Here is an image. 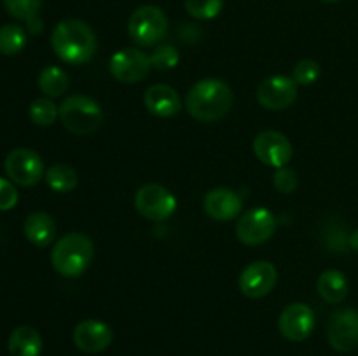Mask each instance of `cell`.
<instances>
[{
    "instance_id": "5",
    "label": "cell",
    "mask_w": 358,
    "mask_h": 356,
    "mask_svg": "<svg viewBox=\"0 0 358 356\" xmlns=\"http://www.w3.org/2000/svg\"><path fill=\"white\" fill-rule=\"evenodd\" d=\"M168 31L166 14L156 6H142L129 16L128 34L135 44L152 47L164 38Z\"/></svg>"
},
{
    "instance_id": "25",
    "label": "cell",
    "mask_w": 358,
    "mask_h": 356,
    "mask_svg": "<svg viewBox=\"0 0 358 356\" xmlns=\"http://www.w3.org/2000/svg\"><path fill=\"white\" fill-rule=\"evenodd\" d=\"M222 7L224 0H185V10L196 20H213Z\"/></svg>"
},
{
    "instance_id": "26",
    "label": "cell",
    "mask_w": 358,
    "mask_h": 356,
    "mask_svg": "<svg viewBox=\"0 0 358 356\" xmlns=\"http://www.w3.org/2000/svg\"><path fill=\"white\" fill-rule=\"evenodd\" d=\"M7 13L13 17L21 21H28L30 17L37 16L42 6V0H3Z\"/></svg>"
},
{
    "instance_id": "14",
    "label": "cell",
    "mask_w": 358,
    "mask_h": 356,
    "mask_svg": "<svg viewBox=\"0 0 358 356\" xmlns=\"http://www.w3.org/2000/svg\"><path fill=\"white\" fill-rule=\"evenodd\" d=\"M254 152L261 163L273 168H283L292 159V143L278 131H262L254 140Z\"/></svg>"
},
{
    "instance_id": "1",
    "label": "cell",
    "mask_w": 358,
    "mask_h": 356,
    "mask_svg": "<svg viewBox=\"0 0 358 356\" xmlns=\"http://www.w3.org/2000/svg\"><path fill=\"white\" fill-rule=\"evenodd\" d=\"M51 45L62 61L69 65H83L96 52V35L86 21L69 17L55 27Z\"/></svg>"
},
{
    "instance_id": "21",
    "label": "cell",
    "mask_w": 358,
    "mask_h": 356,
    "mask_svg": "<svg viewBox=\"0 0 358 356\" xmlns=\"http://www.w3.org/2000/svg\"><path fill=\"white\" fill-rule=\"evenodd\" d=\"M38 87L49 98L63 96L69 89V75L59 66L49 65L38 75Z\"/></svg>"
},
{
    "instance_id": "22",
    "label": "cell",
    "mask_w": 358,
    "mask_h": 356,
    "mask_svg": "<svg viewBox=\"0 0 358 356\" xmlns=\"http://www.w3.org/2000/svg\"><path fill=\"white\" fill-rule=\"evenodd\" d=\"M44 178L49 188L59 192V194L73 191L77 187V181H79L76 170L70 168L69 164H55V166H51L45 171Z\"/></svg>"
},
{
    "instance_id": "19",
    "label": "cell",
    "mask_w": 358,
    "mask_h": 356,
    "mask_svg": "<svg viewBox=\"0 0 358 356\" xmlns=\"http://www.w3.org/2000/svg\"><path fill=\"white\" fill-rule=\"evenodd\" d=\"M7 349L10 356H41L42 339L34 327L21 325L14 328L7 341Z\"/></svg>"
},
{
    "instance_id": "3",
    "label": "cell",
    "mask_w": 358,
    "mask_h": 356,
    "mask_svg": "<svg viewBox=\"0 0 358 356\" xmlns=\"http://www.w3.org/2000/svg\"><path fill=\"white\" fill-rule=\"evenodd\" d=\"M94 244L86 234L70 232L59 237L51 250V264L65 278H77L90 267Z\"/></svg>"
},
{
    "instance_id": "2",
    "label": "cell",
    "mask_w": 358,
    "mask_h": 356,
    "mask_svg": "<svg viewBox=\"0 0 358 356\" xmlns=\"http://www.w3.org/2000/svg\"><path fill=\"white\" fill-rule=\"evenodd\" d=\"M233 107V91L220 79H203L189 89L185 108L199 122H215Z\"/></svg>"
},
{
    "instance_id": "33",
    "label": "cell",
    "mask_w": 358,
    "mask_h": 356,
    "mask_svg": "<svg viewBox=\"0 0 358 356\" xmlns=\"http://www.w3.org/2000/svg\"><path fill=\"white\" fill-rule=\"evenodd\" d=\"M322 2H329V3H332V2H339V0H322Z\"/></svg>"
},
{
    "instance_id": "32",
    "label": "cell",
    "mask_w": 358,
    "mask_h": 356,
    "mask_svg": "<svg viewBox=\"0 0 358 356\" xmlns=\"http://www.w3.org/2000/svg\"><path fill=\"white\" fill-rule=\"evenodd\" d=\"M348 244H350V248H352V250L358 251V229L352 234V236L348 237Z\"/></svg>"
},
{
    "instance_id": "31",
    "label": "cell",
    "mask_w": 358,
    "mask_h": 356,
    "mask_svg": "<svg viewBox=\"0 0 358 356\" xmlns=\"http://www.w3.org/2000/svg\"><path fill=\"white\" fill-rule=\"evenodd\" d=\"M27 28H28V31H30V34L37 35V34H41L42 28H44V24H42L41 17L34 16V17H30V20L27 21Z\"/></svg>"
},
{
    "instance_id": "11",
    "label": "cell",
    "mask_w": 358,
    "mask_h": 356,
    "mask_svg": "<svg viewBox=\"0 0 358 356\" xmlns=\"http://www.w3.org/2000/svg\"><path fill=\"white\" fill-rule=\"evenodd\" d=\"M315 323L317 318L313 309L303 302L289 304L278 318L280 334L292 342H301L310 337L311 332L315 330Z\"/></svg>"
},
{
    "instance_id": "15",
    "label": "cell",
    "mask_w": 358,
    "mask_h": 356,
    "mask_svg": "<svg viewBox=\"0 0 358 356\" xmlns=\"http://www.w3.org/2000/svg\"><path fill=\"white\" fill-rule=\"evenodd\" d=\"M112 328L98 320H84L73 328V344L77 349L87 355H96L105 351L112 344Z\"/></svg>"
},
{
    "instance_id": "7",
    "label": "cell",
    "mask_w": 358,
    "mask_h": 356,
    "mask_svg": "<svg viewBox=\"0 0 358 356\" xmlns=\"http://www.w3.org/2000/svg\"><path fill=\"white\" fill-rule=\"evenodd\" d=\"M3 170L7 177L21 187H31L44 177V164H42L41 156L24 147L14 149L7 154Z\"/></svg>"
},
{
    "instance_id": "12",
    "label": "cell",
    "mask_w": 358,
    "mask_h": 356,
    "mask_svg": "<svg viewBox=\"0 0 358 356\" xmlns=\"http://www.w3.org/2000/svg\"><path fill=\"white\" fill-rule=\"evenodd\" d=\"M278 281V271L271 262L257 260L252 262L250 265L243 269L240 274V285L241 293L248 299H261L266 297Z\"/></svg>"
},
{
    "instance_id": "9",
    "label": "cell",
    "mask_w": 358,
    "mask_h": 356,
    "mask_svg": "<svg viewBox=\"0 0 358 356\" xmlns=\"http://www.w3.org/2000/svg\"><path fill=\"white\" fill-rule=\"evenodd\" d=\"M276 229V218L269 209L254 208L245 213L236 223V236L247 246H257L271 239Z\"/></svg>"
},
{
    "instance_id": "29",
    "label": "cell",
    "mask_w": 358,
    "mask_h": 356,
    "mask_svg": "<svg viewBox=\"0 0 358 356\" xmlns=\"http://www.w3.org/2000/svg\"><path fill=\"white\" fill-rule=\"evenodd\" d=\"M273 181H275V187L278 188L283 194H290V192L296 191L297 187V173L294 170H289V168H278V171L273 177Z\"/></svg>"
},
{
    "instance_id": "4",
    "label": "cell",
    "mask_w": 358,
    "mask_h": 356,
    "mask_svg": "<svg viewBox=\"0 0 358 356\" xmlns=\"http://www.w3.org/2000/svg\"><path fill=\"white\" fill-rule=\"evenodd\" d=\"M59 119L73 135H91L103 122V112L93 98L86 94H72L59 105Z\"/></svg>"
},
{
    "instance_id": "20",
    "label": "cell",
    "mask_w": 358,
    "mask_h": 356,
    "mask_svg": "<svg viewBox=\"0 0 358 356\" xmlns=\"http://www.w3.org/2000/svg\"><path fill=\"white\" fill-rule=\"evenodd\" d=\"M318 295L329 304H339L348 295V279L338 269H327L320 274L317 283Z\"/></svg>"
},
{
    "instance_id": "30",
    "label": "cell",
    "mask_w": 358,
    "mask_h": 356,
    "mask_svg": "<svg viewBox=\"0 0 358 356\" xmlns=\"http://www.w3.org/2000/svg\"><path fill=\"white\" fill-rule=\"evenodd\" d=\"M17 191L9 180L0 177V212L13 209L17 205Z\"/></svg>"
},
{
    "instance_id": "13",
    "label": "cell",
    "mask_w": 358,
    "mask_h": 356,
    "mask_svg": "<svg viewBox=\"0 0 358 356\" xmlns=\"http://www.w3.org/2000/svg\"><path fill=\"white\" fill-rule=\"evenodd\" d=\"M296 98L297 84L290 77L273 75L259 84L257 100L268 110H285L296 101Z\"/></svg>"
},
{
    "instance_id": "18",
    "label": "cell",
    "mask_w": 358,
    "mask_h": 356,
    "mask_svg": "<svg viewBox=\"0 0 358 356\" xmlns=\"http://www.w3.org/2000/svg\"><path fill=\"white\" fill-rule=\"evenodd\" d=\"M24 236L34 246L45 248L55 241L56 236V222L49 213L34 212L24 220Z\"/></svg>"
},
{
    "instance_id": "10",
    "label": "cell",
    "mask_w": 358,
    "mask_h": 356,
    "mask_svg": "<svg viewBox=\"0 0 358 356\" xmlns=\"http://www.w3.org/2000/svg\"><path fill=\"white\" fill-rule=\"evenodd\" d=\"M329 344L339 353H348L358 348V311L346 307L336 311L329 320Z\"/></svg>"
},
{
    "instance_id": "24",
    "label": "cell",
    "mask_w": 358,
    "mask_h": 356,
    "mask_svg": "<svg viewBox=\"0 0 358 356\" xmlns=\"http://www.w3.org/2000/svg\"><path fill=\"white\" fill-rule=\"evenodd\" d=\"M30 119L37 126H51L59 117V107H56L55 101L49 98H37L30 105Z\"/></svg>"
},
{
    "instance_id": "8",
    "label": "cell",
    "mask_w": 358,
    "mask_h": 356,
    "mask_svg": "<svg viewBox=\"0 0 358 356\" xmlns=\"http://www.w3.org/2000/svg\"><path fill=\"white\" fill-rule=\"evenodd\" d=\"M152 68L150 56L140 49H121L114 52L108 63L110 75L122 84H135L145 79Z\"/></svg>"
},
{
    "instance_id": "17",
    "label": "cell",
    "mask_w": 358,
    "mask_h": 356,
    "mask_svg": "<svg viewBox=\"0 0 358 356\" xmlns=\"http://www.w3.org/2000/svg\"><path fill=\"white\" fill-rule=\"evenodd\" d=\"M145 107L150 114L157 115V117H173L180 112L182 103L180 96L173 87L166 86V84H154L147 89Z\"/></svg>"
},
{
    "instance_id": "16",
    "label": "cell",
    "mask_w": 358,
    "mask_h": 356,
    "mask_svg": "<svg viewBox=\"0 0 358 356\" xmlns=\"http://www.w3.org/2000/svg\"><path fill=\"white\" fill-rule=\"evenodd\" d=\"M241 198L234 191L226 187L212 188L203 199V208L210 218L217 222H229L236 218L241 212Z\"/></svg>"
},
{
    "instance_id": "28",
    "label": "cell",
    "mask_w": 358,
    "mask_h": 356,
    "mask_svg": "<svg viewBox=\"0 0 358 356\" xmlns=\"http://www.w3.org/2000/svg\"><path fill=\"white\" fill-rule=\"evenodd\" d=\"M320 77V65L315 59H301L296 66H294L292 79L296 84H303V86H310V84L317 82Z\"/></svg>"
},
{
    "instance_id": "6",
    "label": "cell",
    "mask_w": 358,
    "mask_h": 356,
    "mask_svg": "<svg viewBox=\"0 0 358 356\" xmlns=\"http://www.w3.org/2000/svg\"><path fill=\"white\" fill-rule=\"evenodd\" d=\"M136 212L147 220L163 222L170 218L177 209V199L166 187L157 184H147L135 194Z\"/></svg>"
},
{
    "instance_id": "23",
    "label": "cell",
    "mask_w": 358,
    "mask_h": 356,
    "mask_svg": "<svg viewBox=\"0 0 358 356\" xmlns=\"http://www.w3.org/2000/svg\"><path fill=\"white\" fill-rule=\"evenodd\" d=\"M27 34L20 24H3L0 28V54L14 56L23 51Z\"/></svg>"
},
{
    "instance_id": "27",
    "label": "cell",
    "mask_w": 358,
    "mask_h": 356,
    "mask_svg": "<svg viewBox=\"0 0 358 356\" xmlns=\"http://www.w3.org/2000/svg\"><path fill=\"white\" fill-rule=\"evenodd\" d=\"M150 61H152V66L157 70H171L178 65L180 61V54H178L177 47L170 44L157 45L154 49V52L150 54Z\"/></svg>"
}]
</instances>
